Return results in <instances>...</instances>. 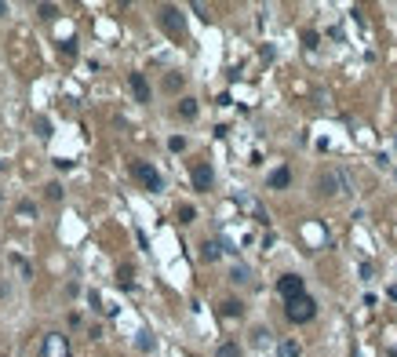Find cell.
Masks as SVG:
<instances>
[{
    "mask_svg": "<svg viewBox=\"0 0 397 357\" xmlns=\"http://www.w3.org/2000/svg\"><path fill=\"white\" fill-rule=\"evenodd\" d=\"M179 117L193 120V117H197V99H182V102H179Z\"/></svg>",
    "mask_w": 397,
    "mask_h": 357,
    "instance_id": "obj_9",
    "label": "cell"
},
{
    "mask_svg": "<svg viewBox=\"0 0 397 357\" xmlns=\"http://www.w3.org/2000/svg\"><path fill=\"white\" fill-rule=\"evenodd\" d=\"M222 314H226V317H241V303H237V299L222 303Z\"/></svg>",
    "mask_w": 397,
    "mask_h": 357,
    "instance_id": "obj_12",
    "label": "cell"
},
{
    "mask_svg": "<svg viewBox=\"0 0 397 357\" xmlns=\"http://www.w3.org/2000/svg\"><path fill=\"white\" fill-rule=\"evenodd\" d=\"M131 175L139 179L146 190H161V175H157V168H153V164H146V161H131Z\"/></svg>",
    "mask_w": 397,
    "mask_h": 357,
    "instance_id": "obj_2",
    "label": "cell"
},
{
    "mask_svg": "<svg viewBox=\"0 0 397 357\" xmlns=\"http://www.w3.org/2000/svg\"><path fill=\"white\" fill-rule=\"evenodd\" d=\"M168 146H172V150L179 153V150H186V138H182V135H175V138H172V142H168Z\"/></svg>",
    "mask_w": 397,
    "mask_h": 357,
    "instance_id": "obj_19",
    "label": "cell"
},
{
    "mask_svg": "<svg viewBox=\"0 0 397 357\" xmlns=\"http://www.w3.org/2000/svg\"><path fill=\"white\" fill-rule=\"evenodd\" d=\"M48 197L58 200V197H62V186H55V182H51V186H48Z\"/></svg>",
    "mask_w": 397,
    "mask_h": 357,
    "instance_id": "obj_21",
    "label": "cell"
},
{
    "mask_svg": "<svg viewBox=\"0 0 397 357\" xmlns=\"http://www.w3.org/2000/svg\"><path fill=\"white\" fill-rule=\"evenodd\" d=\"M211 182H215V175H211V168H208V164H197V168H193V190L208 193V190H211Z\"/></svg>",
    "mask_w": 397,
    "mask_h": 357,
    "instance_id": "obj_5",
    "label": "cell"
},
{
    "mask_svg": "<svg viewBox=\"0 0 397 357\" xmlns=\"http://www.w3.org/2000/svg\"><path fill=\"white\" fill-rule=\"evenodd\" d=\"M139 346H142V350H153V335L142 332V335H139Z\"/></svg>",
    "mask_w": 397,
    "mask_h": 357,
    "instance_id": "obj_18",
    "label": "cell"
},
{
    "mask_svg": "<svg viewBox=\"0 0 397 357\" xmlns=\"http://www.w3.org/2000/svg\"><path fill=\"white\" fill-rule=\"evenodd\" d=\"M37 11H40V19H55V15H58V8H55V4H40Z\"/></svg>",
    "mask_w": 397,
    "mask_h": 357,
    "instance_id": "obj_14",
    "label": "cell"
},
{
    "mask_svg": "<svg viewBox=\"0 0 397 357\" xmlns=\"http://www.w3.org/2000/svg\"><path fill=\"white\" fill-rule=\"evenodd\" d=\"M62 55H66V58H73V55H77V44H73V40H66V44H62Z\"/></svg>",
    "mask_w": 397,
    "mask_h": 357,
    "instance_id": "obj_20",
    "label": "cell"
},
{
    "mask_svg": "<svg viewBox=\"0 0 397 357\" xmlns=\"http://www.w3.org/2000/svg\"><path fill=\"white\" fill-rule=\"evenodd\" d=\"M230 277H233L237 284H244V281H248V270H244V266H233V273H230Z\"/></svg>",
    "mask_w": 397,
    "mask_h": 357,
    "instance_id": "obj_17",
    "label": "cell"
},
{
    "mask_svg": "<svg viewBox=\"0 0 397 357\" xmlns=\"http://www.w3.org/2000/svg\"><path fill=\"white\" fill-rule=\"evenodd\" d=\"M161 26H164L172 37H182V33H186V22H182L179 8H172V4H164V8H161Z\"/></svg>",
    "mask_w": 397,
    "mask_h": 357,
    "instance_id": "obj_3",
    "label": "cell"
},
{
    "mask_svg": "<svg viewBox=\"0 0 397 357\" xmlns=\"http://www.w3.org/2000/svg\"><path fill=\"white\" fill-rule=\"evenodd\" d=\"M219 252H222V248H219L215 241H204V248H201V259H208V262H211V259H219Z\"/></svg>",
    "mask_w": 397,
    "mask_h": 357,
    "instance_id": "obj_10",
    "label": "cell"
},
{
    "mask_svg": "<svg viewBox=\"0 0 397 357\" xmlns=\"http://www.w3.org/2000/svg\"><path fill=\"white\" fill-rule=\"evenodd\" d=\"M164 88H168V91H179V88H182V77H175V73H172V77L164 81Z\"/></svg>",
    "mask_w": 397,
    "mask_h": 357,
    "instance_id": "obj_16",
    "label": "cell"
},
{
    "mask_svg": "<svg viewBox=\"0 0 397 357\" xmlns=\"http://www.w3.org/2000/svg\"><path fill=\"white\" fill-rule=\"evenodd\" d=\"M288 182H292V172H288V168H277V172H270V190H284Z\"/></svg>",
    "mask_w": 397,
    "mask_h": 357,
    "instance_id": "obj_7",
    "label": "cell"
},
{
    "mask_svg": "<svg viewBox=\"0 0 397 357\" xmlns=\"http://www.w3.org/2000/svg\"><path fill=\"white\" fill-rule=\"evenodd\" d=\"M277 353H281V357H299V343H292V339H284V343L277 346Z\"/></svg>",
    "mask_w": 397,
    "mask_h": 357,
    "instance_id": "obj_11",
    "label": "cell"
},
{
    "mask_svg": "<svg viewBox=\"0 0 397 357\" xmlns=\"http://www.w3.org/2000/svg\"><path fill=\"white\" fill-rule=\"evenodd\" d=\"M0 15H8V4H0Z\"/></svg>",
    "mask_w": 397,
    "mask_h": 357,
    "instance_id": "obj_23",
    "label": "cell"
},
{
    "mask_svg": "<svg viewBox=\"0 0 397 357\" xmlns=\"http://www.w3.org/2000/svg\"><path fill=\"white\" fill-rule=\"evenodd\" d=\"M215 357H241V346L233 343V339H226V343L215 346Z\"/></svg>",
    "mask_w": 397,
    "mask_h": 357,
    "instance_id": "obj_8",
    "label": "cell"
},
{
    "mask_svg": "<svg viewBox=\"0 0 397 357\" xmlns=\"http://www.w3.org/2000/svg\"><path fill=\"white\" fill-rule=\"evenodd\" d=\"M37 135H40V138H51V124L44 120V117H37Z\"/></svg>",
    "mask_w": 397,
    "mask_h": 357,
    "instance_id": "obj_13",
    "label": "cell"
},
{
    "mask_svg": "<svg viewBox=\"0 0 397 357\" xmlns=\"http://www.w3.org/2000/svg\"><path fill=\"white\" fill-rule=\"evenodd\" d=\"M128 84H131V95L139 99V102H149V84H146V77H142V73H131V77H128Z\"/></svg>",
    "mask_w": 397,
    "mask_h": 357,
    "instance_id": "obj_6",
    "label": "cell"
},
{
    "mask_svg": "<svg viewBox=\"0 0 397 357\" xmlns=\"http://www.w3.org/2000/svg\"><path fill=\"white\" fill-rule=\"evenodd\" d=\"M277 292L292 303V299H302L306 296V288H302V277H295V273H284L281 281H277Z\"/></svg>",
    "mask_w": 397,
    "mask_h": 357,
    "instance_id": "obj_4",
    "label": "cell"
},
{
    "mask_svg": "<svg viewBox=\"0 0 397 357\" xmlns=\"http://www.w3.org/2000/svg\"><path fill=\"white\" fill-rule=\"evenodd\" d=\"M313 314H317V303H313L310 296H302V299H292V303H288V321H295V324L313 321Z\"/></svg>",
    "mask_w": 397,
    "mask_h": 357,
    "instance_id": "obj_1",
    "label": "cell"
},
{
    "mask_svg": "<svg viewBox=\"0 0 397 357\" xmlns=\"http://www.w3.org/2000/svg\"><path fill=\"white\" fill-rule=\"evenodd\" d=\"M193 215H197V211H193L190 204H182V208H179V219H182V223H193Z\"/></svg>",
    "mask_w": 397,
    "mask_h": 357,
    "instance_id": "obj_15",
    "label": "cell"
},
{
    "mask_svg": "<svg viewBox=\"0 0 397 357\" xmlns=\"http://www.w3.org/2000/svg\"><path fill=\"white\" fill-rule=\"evenodd\" d=\"M302 40H306V48H313V44H317V33H313V29H306V33H302Z\"/></svg>",
    "mask_w": 397,
    "mask_h": 357,
    "instance_id": "obj_22",
    "label": "cell"
}]
</instances>
